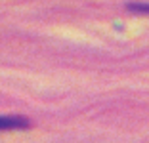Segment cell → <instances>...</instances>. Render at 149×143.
<instances>
[{"mask_svg": "<svg viewBox=\"0 0 149 143\" xmlns=\"http://www.w3.org/2000/svg\"><path fill=\"white\" fill-rule=\"evenodd\" d=\"M128 8L134 10V12H149V4H128Z\"/></svg>", "mask_w": 149, "mask_h": 143, "instance_id": "obj_2", "label": "cell"}, {"mask_svg": "<svg viewBox=\"0 0 149 143\" xmlns=\"http://www.w3.org/2000/svg\"><path fill=\"white\" fill-rule=\"evenodd\" d=\"M31 122L23 117H0V130H19L29 128Z\"/></svg>", "mask_w": 149, "mask_h": 143, "instance_id": "obj_1", "label": "cell"}]
</instances>
